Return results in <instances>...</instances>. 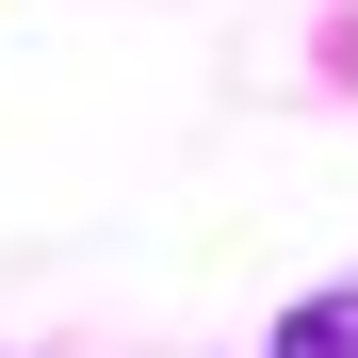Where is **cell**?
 I'll return each mask as SVG.
<instances>
[{
  "instance_id": "1",
  "label": "cell",
  "mask_w": 358,
  "mask_h": 358,
  "mask_svg": "<svg viewBox=\"0 0 358 358\" xmlns=\"http://www.w3.org/2000/svg\"><path fill=\"white\" fill-rule=\"evenodd\" d=\"M261 358H358V293H310V310H293Z\"/></svg>"
}]
</instances>
